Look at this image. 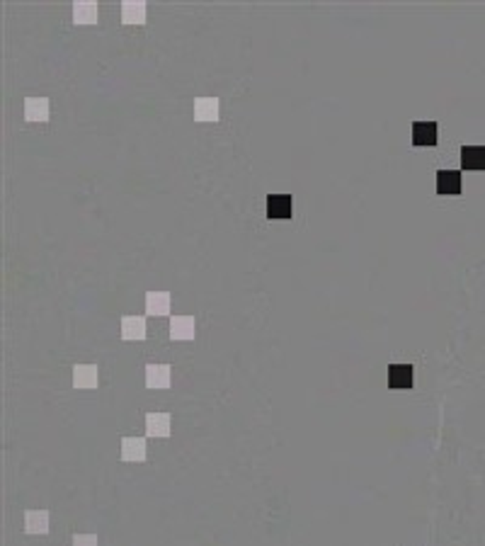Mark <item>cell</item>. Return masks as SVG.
<instances>
[{
  "instance_id": "6da1fadb",
  "label": "cell",
  "mask_w": 485,
  "mask_h": 546,
  "mask_svg": "<svg viewBox=\"0 0 485 546\" xmlns=\"http://www.w3.org/2000/svg\"><path fill=\"white\" fill-rule=\"evenodd\" d=\"M293 197L291 194H270L267 197V216L270 219H291Z\"/></svg>"
},
{
  "instance_id": "7a4b0ae2",
  "label": "cell",
  "mask_w": 485,
  "mask_h": 546,
  "mask_svg": "<svg viewBox=\"0 0 485 546\" xmlns=\"http://www.w3.org/2000/svg\"><path fill=\"white\" fill-rule=\"evenodd\" d=\"M437 122H412V146H437Z\"/></svg>"
},
{
  "instance_id": "3957f363",
  "label": "cell",
  "mask_w": 485,
  "mask_h": 546,
  "mask_svg": "<svg viewBox=\"0 0 485 546\" xmlns=\"http://www.w3.org/2000/svg\"><path fill=\"white\" fill-rule=\"evenodd\" d=\"M146 386L148 389H168L170 386V367L168 364H148L146 367Z\"/></svg>"
},
{
  "instance_id": "277c9868",
  "label": "cell",
  "mask_w": 485,
  "mask_h": 546,
  "mask_svg": "<svg viewBox=\"0 0 485 546\" xmlns=\"http://www.w3.org/2000/svg\"><path fill=\"white\" fill-rule=\"evenodd\" d=\"M461 168L464 170H485V146H464Z\"/></svg>"
},
{
  "instance_id": "5b68a950",
  "label": "cell",
  "mask_w": 485,
  "mask_h": 546,
  "mask_svg": "<svg viewBox=\"0 0 485 546\" xmlns=\"http://www.w3.org/2000/svg\"><path fill=\"white\" fill-rule=\"evenodd\" d=\"M25 119L27 122H47L49 119V100L47 97H27L25 100Z\"/></svg>"
},
{
  "instance_id": "8992f818",
  "label": "cell",
  "mask_w": 485,
  "mask_h": 546,
  "mask_svg": "<svg viewBox=\"0 0 485 546\" xmlns=\"http://www.w3.org/2000/svg\"><path fill=\"white\" fill-rule=\"evenodd\" d=\"M389 386L391 389H410L412 386V367L410 364H391L389 367Z\"/></svg>"
},
{
  "instance_id": "52a82bcc",
  "label": "cell",
  "mask_w": 485,
  "mask_h": 546,
  "mask_svg": "<svg viewBox=\"0 0 485 546\" xmlns=\"http://www.w3.org/2000/svg\"><path fill=\"white\" fill-rule=\"evenodd\" d=\"M194 119L197 122H216L219 119V100L216 97H199L194 102Z\"/></svg>"
},
{
  "instance_id": "ba28073f",
  "label": "cell",
  "mask_w": 485,
  "mask_h": 546,
  "mask_svg": "<svg viewBox=\"0 0 485 546\" xmlns=\"http://www.w3.org/2000/svg\"><path fill=\"white\" fill-rule=\"evenodd\" d=\"M146 432L150 437H168L170 434V415L168 413H148L146 415Z\"/></svg>"
},
{
  "instance_id": "9c48e42d",
  "label": "cell",
  "mask_w": 485,
  "mask_h": 546,
  "mask_svg": "<svg viewBox=\"0 0 485 546\" xmlns=\"http://www.w3.org/2000/svg\"><path fill=\"white\" fill-rule=\"evenodd\" d=\"M437 192L439 194H459L461 192V172L459 170H439L437 172Z\"/></svg>"
},
{
  "instance_id": "30bf717a",
  "label": "cell",
  "mask_w": 485,
  "mask_h": 546,
  "mask_svg": "<svg viewBox=\"0 0 485 546\" xmlns=\"http://www.w3.org/2000/svg\"><path fill=\"white\" fill-rule=\"evenodd\" d=\"M172 340H194V318L192 316H175L170 321Z\"/></svg>"
},
{
  "instance_id": "8fae6325",
  "label": "cell",
  "mask_w": 485,
  "mask_h": 546,
  "mask_svg": "<svg viewBox=\"0 0 485 546\" xmlns=\"http://www.w3.org/2000/svg\"><path fill=\"white\" fill-rule=\"evenodd\" d=\"M73 386L75 389H95L97 367H92V364H78L73 369Z\"/></svg>"
},
{
  "instance_id": "7c38bea8",
  "label": "cell",
  "mask_w": 485,
  "mask_h": 546,
  "mask_svg": "<svg viewBox=\"0 0 485 546\" xmlns=\"http://www.w3.org/2000/svg\"><path fill=\"white\" fill-rule=\"evenodd\" d=\"M122 459L124 461H144L146 459V442L141 437H124L122 439Z\"/></svg>"
},
{
  "instance_id": "4fadbf2b",
  "label": "cell",
  "mask_w": 485,
  "mask_h": 546,
  "mask_svg": "<svg viewBox=\"0 0 485 546\" xmlns=\"http://www.w3.org/2000/svg\"><path fill=\"white\" fill-rule=\"evenodd\" d=\"M146 311L150 316H168L170 311V294L168 291H150L146 296Z\"/></svg>"
},
{
  "instance_id": "5bb4252c",
  "label": "cell",
  "mask_w": 485,
  "mask_h": 546,
  "mask_svg": "<svg viewBox=\"0 0 485 546\" xmlns=\"http://www.w3.org/2000/svg\"><path fill=\"white\" fill-rule=\"evenodd\" d=\"M25 530L29 534H47L49 532V512L47 510H29L25 515Z\"/></svg>"
},
{
  "instance_id": "9a60e30c",
  "label": "cell",
  "mask_w": 485,
  "mask_h": 546,
  "mask_svg": "<svg viewBox=\"0 0 485 546\" xmlns=\"http://www.w3.org/2000/svg\"><path fill=\"white\" fill-rule=\"evenodd\" d=\"M122 337L124 340H144L146 321L141 316H124L122 318Z\"/></svg>"
},
{
  "instance_id": "2e32d148",
  "label": "cell",
  "mask_w": 485,
  "mask_h": 546,
  "mask_svg": "<svg viewBox=\"0 0 485 546\" xmlns=\"http://www.w3.org/2000/svg\"><path fill=\"white\" fill-rule=\"evenodd\" d=\"M124 25H144L146 22V3H124L122 5Z\"/></svg>"
},
{
  "instance_id": "e0dca14e",
  "label": "cell",
  "mask_w": 485,
  "mask_h": 546,
  "mask_svg": "<svg viewBox=\"0 0 485 546\" xmlns=\"http://www.w3.org/2000/svg\"><path fill=\"white\" fill-rule=\"evenodd\" d=\"M73 20L75 25H92V22H97V5L95 3H75Z\"/></svg>"
},
{
  "instance_id": "ac0fdd59",
  "label": "cell",
  "mask_w": 485,
  "mask_h": 546,
  "mask_svg": "<svg viewBox=\"0 0 485 546\" xmlns=\"http://www.w3.org/2000/svg\"><path fill=\"white\" fill-rule=\"evenodd\" d=\"M73 544L75 546H97V539H95V536H90V534H88V536H83V534L78 536V534H75L73 536Z\"/></svg>"
}]
</instances>
